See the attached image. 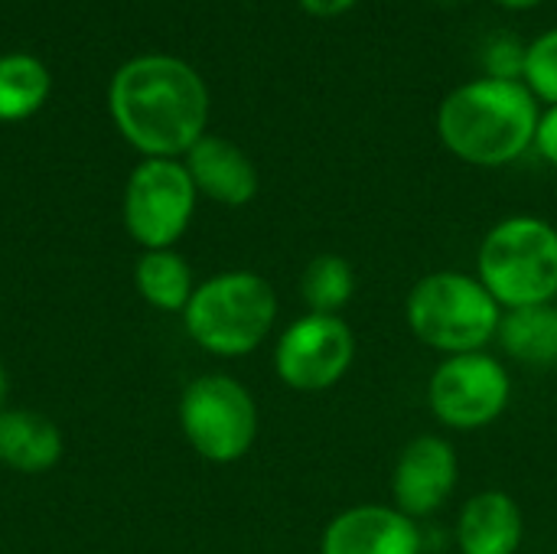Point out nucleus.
I'll use <instances>...</instances> for the list:
<instances>
[{
	"label": "nucleus",
	"instance_id": "nucleus-24",
	"mask_svg": "<svg viewBox=\"0 0 557 554\" xmlns=\"http://www.w3.org/2000/svg\"><path fill=\"white\" fill-rule=\"evenodd\" d=\"M444 3H463V0H444Z\"/></svg>",
	"mask_w": 557,
	"mask_h": 554
},
{
	"label": "nucleus",
	"instance_id": "nucleus-17",
	"mask_svg": "<svg viewBox=\"0 0 557 554\" xmlns=\"http://www.w3.org/2000/svg\"><path fill=\"white\" fill-rule=\"evenodd\" d=\"M52 91L49 69L26 52L0 56V121L13 124L36 114Z\"/></svg>",
	"mask_w": 557,
	"mask_h": 554
},
{
	"label": "nucleus",
	"instance_id": "nucleus-14",
	"mask_svg": "<svg viewBox=\"0 0 557 554\" xmlns=\"http://www.w3.org/2000/svg\"><path fill=\"white\" fill-rule=\"evenodd\" d=\"M62 434L59 428L26 408H0V464L7 470L36 477L59 464Z\"/></svg>",
	"mask_w": 557,
	"mask_h": 554
},
{
	"label": "nucleus",
	"instance_id": "nucleus-16",
	"mask_svg": "<svg viewBox=\"0 0 557 554\" xmlns=\"http://www.w3.org/2000/svg\"><path fill=\"white\" fill-rule=\"evenodd\" d=\"M134 284H137V294L150 307L166 310V313H183L196 291L186 258L173 248L144 251L134 268Z\"/></svg>",
	"mask_w": 557,
	"mask_h": 554
},
{
	"label": "nucleus",
	"instance_id": "nucleus-1",
	"mask_svg": "<svg viewBox=\"0 0 557 554\" xmlns=\"http://www.w3.org/2000/svg\"><path fill=\"white\" fill-rule=\"evenodd\" d=\"M121 137L144 157L180 160L206 134L209 91L199 72L176 56H137L124 62L108 91Z\"/></svg>",
	"mask_w": 557,
	"mask_h": 554
},
{
	"label": "nucleus",
	"instance_id": "nucleus-20",
	"mask_svg": "<svg viewBox=\"0 0 557 554\" xmlns=\"http://www.w3.org/2000/svg\"><path fill=\"white\" fill-rule=\"evenodd\" d=\"M535 150H539L552 167H557V104H552V108L539 118Z\"/></svg>",
	"mask_w": 557,
	"mask_h": 554
},
{
	"label": "nucleus",
	"instance_id": "nucleus-7",
	"mask_svg": "<svg viewBox=\"0 0 557 554\" xmlns=\"http://www.w3.org/2000/svg\"><path fill=\"white\" fill-rule=\"evenodd\" d=\"M196 196L183 160L147 157L124 186V229L144 251L173 248L193 222Z\"/></svg>",
	"mask_w": 557,
	"mask_h": 554
},
{
	"label": "nucleus",
	"instance_id": "nucleus-8",
	"mask_svg": "<svg viewBox=\"0 0 557 554\" xmlns=\"http://www.w3.org/2000/svg\"><path fill=\"white\" fill-rule=\"evenodd\" d=\"M509 395L512 379L506 366L486 349L444 356L428 382V405L434 418L454 431L490 428L509 408Z\"/></svg>",
	"mask_w": 557,
	"mask_h": 554
},
{
	"label": "nucleus",
	"instance_id": "nucleus-9",
	"mask_svg": "<svg viewBox=\"0 0 557 554\" xmlns=\"http://www.w3.org/2000/svg\"><path fill=\"white\" fill-rule=\"evenodd\" d=\"M356 359V333L343 317L307 313L294 320L277 346L274 369L277 379L294 392H326L346 379Z\"/></svg>",
	"mask_w": 557,
	"mask_h": 554
},
{
	"label": "nucleus",
	"instance_id": "nucleus-5",
	"mask_svg": "<svg viewBox=\"0 0 557 554\" xmlns=\"http://www.w3.org/2000/svg\"><path fill=\"white\" fill-rule=\"evenodd\" d=\"M476 278L503 310L557 300V229L539 216L496 222L476 251Z\"/></svg>",
	"mask_w": 557,
	"mask_h": 554
},
{
	"label": "nucleus",
	"instance_id": "nucleus-13",
	"mask_svg": "<svg viewBox=\"0 0 557 554\" xmlns=\"http://www.w3.org/2000/svg\"><path fill=\"white\" fill-rule=\"evenodd\" d=\"M522 539H525V519L509 493L483 490L463 503L457 519L460 554H516Z\"/></svg>",
	"mask_w": 557,
	"mask_h": 554
},
{
	"label": "nucleus",
	"instance_id": "nucleus-3",
	"mask_svg": "<svg viewBox=\"0 0 557 554\" xmlns=\"http://www.w3.org/2000/svg\"><path fill=\"white\" fill-rule=\"evenodd\" d=\"M277 294L268 278L255 271H222L196 284L183 327L189 340L222 359L255 353L274 330Z\"/></svg>",
	"mask_w": 557,
	"mask_h": 554
},
{
	"label": "nucleus",
	"instance_id": "nucleus-23",
	"mask_svg": "<svg viewBox=\"0 0 557 554\" xmlns=\"http://www.w3.org/2000/svg\"><path fill=\"white\" fill-rule=\"evenodd\" d=\"M7 395H10V376H7V369H3V362H0V408H3V402H7Z\"/></svg>",
	"mask_w": 557,
	"mask_h": 554
},
{
	"label": "nucleus",
	"instance_id": "nucleus-10",
	"mask_svg": "<svg viewBox=\"0 0 557 554\" xmlns=\"http://www.w3.org/2000/svg\"><path fill=\"white\" fill-rule=\"evenodd\" d=\"M457 451L437 438L421 434L408 441L392 470V506L411 516L414 522L444 509L450 493L457 490Z\"/></svg>",
	"mask_w": 557,
	"mask_h": 554
},
{
	"label": "nucleus",
	"instance_id": "nucleus-15",
	"mask_svg": "<svg viewBox=\"0 0 557 554\" xmlns=\"http://www.w3.org/2000/svg\"><path fill=\"white\" fill-rule=\"evenodd\" d=\"M496 343L522 366L548 369L557 362V300L503 310Z\"/></svg>",
	"mask_w": 557,
	"mask_h": 554
},
{
	"label": "nucleus",
	"instance_id": "nucleus-11",
	"mask_svg": "<svg viewBox=\"0 0 557 554\" xmlns=\"http://www.w3.org/2000/svg\"><path fill=\"white\" fill-rule=\"evenodd\" d=\"M320 554H421V529L395 506L366 503L326 526Z\"/></svg>",
	"mask_w": 557,
	"mask_h": 554
},
{
	"label": "nucleus",
	"instance_id": "nucleus-21",
	"mask_svg": "<svg viewBox=\"0 0 557 554\" xmlns=\"http://www.w3.org/2000/svg\"><path fill=\"white\" fill-rule=\"evenodd\" d=\"M356 0H300V7L310 13V16H339L352 7Z\"/></svg>",
	"mask_w": 557,
	"mask_h": 554
},
{
	"label": "nucleus",
	"instance_id": "nucleus-2",
	"mask_svg": "<svg viewBox=\"0 0 557 554\" xmlns=\"http://www.w3.org/2000/svg\"><path fill=\"white\" fill-rule=\"evenodd\" d=\"M539 98L519 78H473L454 88L437 111L444 147L473 167H506L535 147Z\"/></svg>",
	"mask_w": 557,
	"mask_h": 554
},
{
	"label": "nucleus",
	"instance_id": "nucleus-19",
	"mask_svg": "<svg viewBox=\"0 0 557 554\" xmlns=\"http://www.w3.org/2000/svg\"><path fill=\"white\" fill-rule=\"evenodd\" d=\"M522 82L539 101H548V108L557 104V26L525 46Z\"/></svg>",
	"mask_w": 557,
	"mask_h": 554
},
{
	"label": "nucleus",
	"instance_id": "nucleus-22",
	"mask_svg": "<svg viewBox=\"0 0 557 554\" xmlns=\"http://www.w3.org/2000/svg\"><path fill=\"white\" fill-rule=\"evenodd\" d=\"M496 3H503L509 10H529V7H539L542 0H496Z\"/></svg>",
	"mask_w": 557,
	"mask_h": 554
},
{
	"label": "nucleus",
	"instance_id": "nucleus-4",
	"mask_svg": "<svg viewBox=\"0 0 557 554\" xmlns=\"http://www.w3.org/2000/svg\"><path fill=\"white\" fill-rule=\"evenodd\" d=\"M405 317L411 333L444 356L480 353L496 340L503 307L476 274L434 271L421 278L408 300Z\"/></svg>",
	"mask_w": 557,
	"mask_h": 554
},
{
	"label": "nucleus",
	"instance_id": "nucleus-18",
	"mask_svg": "<svg viewBox=\"0 0 557 554\" xmlns=\"http://www.w3.org/2000/svg\"><path fill=\"white\" fill-rule=\"evenodd\" d=\"M300 294L310 313L339 317L356 294V271L343 255H317L300 274Z\"/></svg>",
	"mask_w": 557,
	"mask_h": 554
},
{
	"label": "nucleus",
	"instance_id": "nucleus-12",
	"mask_svg": "<svg viewBox=\"0 0 557 554\" xmlns=\"http://www.w3.org/2000/svg\"><path fill=\"white\" fill-rule=\"evenodd\" d=\"M186 170L193 176L196 193L209 196L219 206H248L258 196V170L251 157L219 134H202L189 153Z\"/></svg>",
	"mask_w": 557,
	"mask_h": 554
},
{
	"label": "nucleus",
	"instance_id": "nucleus-6",
	"mask_svg": "<svg viewBox=\"0 0 557 554\" xmlns=\"http://www.w3.org/2000/svg\"><path fill=\"white\" fill-rule=\"evenodd\" d=\"M180 428L212 464L242 460L258 438V405L232 376H199L180 395Z\"/></svg>",
	"mask_w": 557,
	"mask_h": 554
}]
</instances>
